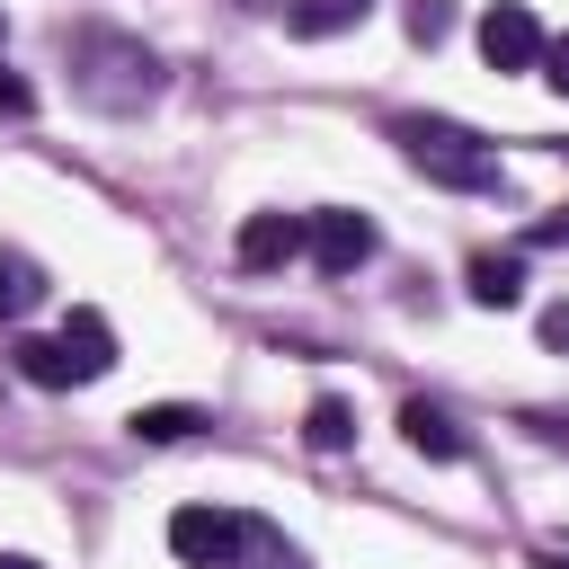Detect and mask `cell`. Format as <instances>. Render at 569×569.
Returning <instances> with one entry per match:
<instances>
[{"instance_id": "6da1fadb", "label": "cell", "mask_w": 569, "mask_h": 569, "mask_svg": "<svg viewBox=\"0 0 569 569\" xmlns=\"http://www.w3.org/2000/svg\"><path fill=\"white\" fill-rule=\"evenodd\" d=\"M71 89H80L98 116H142V107L169 89V71H160V53H151L142 36L80 27V36H71Z\"/></svg>"}, {"instance_id": "7a4b0ae2", "label": "cell", "mask_w": 569, "mask_h": 569, "mask_svg": "<svg viewBox=\"0 0 569 569\" xmlns=\"http://www.w3.org/2000/svg\"><path fill=\"white\" fill-rule=\"evenodd\" d=\"M169 551L187 569H302V551L267 516H240V507H178L169 516Z\"/></svg>"}, {"instance_id": "3957f363", "label": "cell", "mask_w": 569, "mask_h": 569, "mask_svg": "<svg viewBox=\"0 0 569 569\" xmlns=\"http://www.w3.org/2000/svg\"><path fill=\"white\" fill-rule=\"evenodd\" d=\"M391 142L409 151V169H427V178L453 187V196H498V187H507L498 151H489L480 133H462L453 116H391Z\"/></svg>"}, {"instance_id": "277c9868", "label": "cell", "mask_w": 569, "mask_h": 569, "mask_svg": "<svg viewBox=\"0 0 569 569\" xmlns=\"http://www.w3.org/2000/svg\"><path fill=\"white\" fill-rule=\"evenodd\" d=\"M542 18L525 9V0H489V18H480V62L489 71H533L542 62Z\"/></svg>"}, {"instance_id": "5b68a950", "label": "cell", "mask_w": 569, "mask_h": 569, "mask_svg": "<svg viewBox=\"0 0 569 569\" xmlns=\"http://www.w3.org/2000/svg\"><path fill=\"white\" fill-rule=\"evenodd\" d=\"M373 249H382V231H373L356 204H320V213H311V267H320V276H356Z\"/></svg>"}, {"instance_id": "8992f818", "label": "cell", "mask_w": 569, "mask_h": 569, "mask_svg": "<svg viewBox=\"0 0 569 569\" xmlns=\"http://www.w3.org/2000/svg\"><path fill=\"white\" fill-rule=\"evenodd\" d=\"M311 249V213H249L240 222V267L249 276H276V267H293Z\"/></svg>"}, {"instance_id": "52a82bcc", "label": "cell", "mask_w": 569, "mask_h": 569, "mask_svg": "<svg viewBox=\"0 0 569 569\" xmlns=\"http://www.w3.org/2000/svg\"><path fill=\"white\" fill-rule=\"evenodd\" d=\"M53 338H62V356H71V373H80V382L116 373V329H107V311H89V302H80V311H71Z\"/></svg>"}, {"instance_id": "ba28073f", "label": "cell", "mask_w": 569, "mask_h": 569, "mask_svg": "<svg viewBox=\"0 0 569 569\" xmlns=\"http://www.w3.org/2000/svg\"><path fill=\"white\" fill-rule=\"evenodd\" d=\"M400 436H409L427 462H462V427H453L436 400H400Z\"/></svg>"}, {"instance_id": "9c48e42d", "label": "cell", "mask_w": 569, "mask_h": 569, "mask_svg": "<svg viewBox=\"0 0 569 569\" xmlns=\"http://www.w3.org/2000/svg\"><path fill=\"white\" fill-rule=\"evenodd\" d=\"M471 302H480V311H516V302H525V258L480 249V258H471Z\"/></svg>"}, {"instance_id": "30bf717a", "label": "cell", "mask_w": 569, "mask_h": 569, "mask_svg": "<svg viewBox=\"0 0 569 569\" xmlns=\"http://www.w3.org/2000/svg\"><path fill=\"white\" fill-rule=\"evenodd\" d=\"M365 9H373V0H284V27L320 44V36H347V27H365Z\"/></svg>"}, {"instance_id": "8fae6325", "label": "cell", "mask_w": 569, "mask_h": 569, "mask_svg": "<svg viewBox=\"0 0 569 569\" xmlns=\"http://www.w3.org/2000/svg\"><path fill=\"white\" fill-rule=\"evenodd\" d=\"M124 427H133V445H187V436L204 427V409H187V400H151V409H133Z\"/></svg>"}, {"instance_id": "7c38bea8", "label": "cell", "mask_w": 569, "mask_h": 569, "mask_svg": "<svg viewBox=\"0 0 569 569\" xmlns=\"http://www.w3.org/2000/svg\"><path fill=\"white\" fill-rule=\"evenodd\" d=\"M302 445H311V453H347V445H356V409H347L338 391H320V400L302 409Z\"/></svg>"}, {"instance_id": "4fadbf2b", "label": "cell", "mask_w": 569, "mask_h": 569, "mask_svg": "<svg viewBox=\"0 0 569 569\" xmlns=\"http://www.w3.org/2000/svg\"><path fill=\"white\" fill-rule=\"evenodd\" d=\"M18 373H27L36 391H71V382H80L71 356H62V338H18Z\"/></svg>"}, {"instance_id": "5bb4252c", "label": "cell", "mask_w": 569, "mask_h": 569, "mask_svg": "<svg viewBox=\"0 0 569 569\" xmlns=\"http://www.w3.org/2000/svg\"><path fill=\"white\" fill-rule=\"evenodd\" d=\"M400 27H409V44H445L453 36V0H409Z\"/></svg>"}, {"instance_id": "9a60e30c", "label": "cell", "mask_w": 569, "mask_h": 569, "mask_svg": "<svg viewBox=\"0 0 569 569\" xmlns=\"http://www.w3.org/2000/svg\"><path fill=\"white\" fill-rule=\"evenodd\" d=\"M542 80L569 98V36H551V44H542Z\"/></svg>"}, {"instance_id": "2e32d148", "label": "cell", "mask_w": 569, "mask_h": 569, "mask_svg": "<svg viewBox=\"0 0 569 569\" xmlns=\"http://www.w3.org/2000/svg\"><path fill=\"white\" fill-rule=\"evenodd\" d=\"M27 107H36V89H27L18 71H0V116H27Z\"/></svg>"}, {"instance_id": "e0dca14e", "label": "cell", "mask_w": 569, "mask_h": 569, "mask_svg": "<svg viewBox=\"0 0 569 569\" xmlns=\"http://www.w3.org/2000/svg\"><path fill=\"white\" fill-rule=\"evenodd\" d=\"M569 240V213H551V222H533V249H560Z\"/></svg>"}, {"instance_id": "ac0fdd59", "label": "cell", "mask_w": 569, "mask_h": 569, "mask_svg": "<svg viewBox=\"0 0 569 569\" xmlns=\"http://www.w3.org/2000/svg\"><path fill=\"white\" fill-rule=\"evenodd\" d=\"M542 347H569V302H560V311H542Z\"/></svg>"}, {"instance_id": "d6986e66", "label": "cell", "mask_w": 569, "mask_h": 569, "mask_svg": "<svg viewBox=\"0 0 569 569\" xmlns=\"http://www.w3.org/2000/svg\"><path fill=\"white\" fill-rule=\"evenodd\" d=\"M27 293H36V284H0V311H18V302H27Z\"/></svg>"}, {"instance_id": "ffe728a7", "label": "cell", "mask_w": 569, "mask_h": 569, "mask_svg": "<svg viewBox=\"0 0 569 569\" xmlns=\"http://www.w3.org/2000/svg\"><path fill=\"white\" fill-rule=\"evenodd\" d=\"M0 569H44V560H27V551H0Z\"/></svg>"}, {"instance_id": "44dd1931", "label": "cell", "mask_w": 569, "mask_h": 569, "mask_svg": "<svg viewBox=\"0 0 569 569\" xmlns=\"http://www.w3.org/2000/svg\"><path fill=\"white\" fill-rule=\"evenodd\" d=\"M533 569H569V551H542V560H533Z\"/></svg>"}, {"instance_id": "7402d4cb", "label": "cell", "mask_w": 569, "mask_h": 569, "mask_svg": "<svg viewBox=\"0 0 569 569\" xmlns=\"http://www.w3.org/2000/svg\"><path fill=\"white\" fill-rule=\"evenodd\" d=\"M0 36H9V18H0Z\"/></svg>"}]
</instances>
